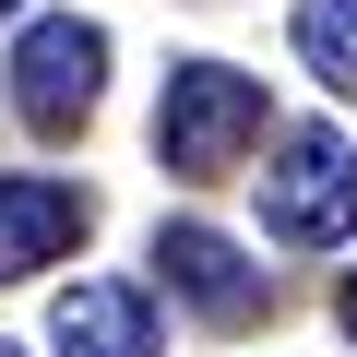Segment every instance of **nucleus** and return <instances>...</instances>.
I'll list each match as a JSON object with an SVG mask.
<instances>
[{
	"label": "nucleus",
	"instance_id": "8",
	"mask_svg": "<svg viewBox=\"0 0 357 357\" xmlns=\"http://www.w3.org/2000/svg\"><path fill=\"white\" fill-rule=\"evenodd\" d=\"M345 333H357V274H345Z\"/></svg>",
	"mask_w": 357,
	"mask_h": 357
},
{
	"label": "nucleus",
	"instance_id": "7",
	"mask_svg": "<svg viewBox=\"0 0 357 357\" xmlns=\"http://www.w3.org/2000/svg\"><path fill=\"white\" fill-rule=\"evenodd\" d=\"M298 60L333 96H357V0H298Z\"/></svg>",
	"mask_w": 357,
	"mask_h": 357
},
{
	"label": "nucleus",
	"instance_id": "1",
	"mask_svg": "<svg viewBox=\"0 0 357 357\" xmlns=\"http://www.w3.org/2000/svg\"><path fill=\"white\" fill-rule=\"evenodd\" d=\"M250 143H262V84H250V72H227V60H178V72H167L155 155H167L178 178H227Z\"/></svg>",
	"mask_w": 357,
	"mask_h": 357
},
{
	"label": "nucleus",
	"instance_id": "2",
	"mask_svg": "<svg viewBox=\"0 0 357 357\" xmlns=\"http://www.w3.org/2000/svg\"><path fill=\"white\" fill-rule=\"evenodd\" d=\"M262 238H286V250L357 238V143L345 131H286V155L262 167Z\"/></svg>",
	"mask_w": 357,
	"mask_h": 357
},
{
	"label": "nucleus",
	"instance_id": "4",
	"mask_svg": "<svg viewBox=\"0 0 357 357\" xmlns=\"http://www.w3.org/2000/svg\"><path fill=\"white\" fill-rule=\"evenodd\" d=\"M155 262H167V286L191 298L203 321H262V262H238V238H215V227H167L155 238Z\"/></svg>",
	"mask_w": 357,
	"mask_h": 357
},
{
	"label": "nucleus",
	"instance_id": "10",
	"mask_svg": "<svg viewBox=\"0 0 357 357\" xmlns=\"http://www.w3.org/2000/svg\"><path fill=\"white\" fill-rule=\"evenodd\" d=\"M0 357H13V345H0Z\"/></svg>",
	"mask_w": 357,
	"mask_h": 357
},
{
	"label": "nucleus",
	"instance_id": "9",
	"mask_svg": "<svg viewBox=\"0 0 357 357\" xmlns=\"http://www.w3.org/2000/svg\"><path fill=\"white\" fill-rule=\"evenodd\" d=\"M13 13H24V0H0V24H13Z\"/></svg>",
	"mask_w": 357,
	"mask_h": 357
},
{
	"label": "nucleus",
	"instance_id": "5",
	"mask_svg": "<svg viewBox=\"0 0 357 357\" xmlns=\"http://www.w3.org/2000/svg\"><path fill=\"white\" fill-rule=\"evenodd\" d=\"M84 227H96V203L72 178H0V286L60 262V250H84Z\"/></svg>",
	"mask_w": 357,
	"mask_h": 357
},
{
	"label": "nucleus",
	"instance_id": "6",
	"mask_svg": "<svg viewBox=\"0 0 357 357\" xmlns=\"http://www.w3.org/2000/svg\"><path fill=\"white\" fill-rule=\"evenodd\" d=\"M48 333H60L72 357H155V310H143L131 286H60Z\"/></svg>",
	"mask_w": 357,
	"mask_h": 357
},
{
	"label": "nucleus",
	"instance_id": "3",
	"mask_svg": "<svg viewBox=\"0 0 357 357\" xmlns=\"http://www.w3.org/2000/svg\"><path fill=\"white\" fill-rule=\"evenodd\" d=\"M96 96H107V24H84V13L24 24V48H13V107H24V131H84Z\"/></svg>",
	"mask_w": 357,
	"mask_h": 357
}]
</instances>
